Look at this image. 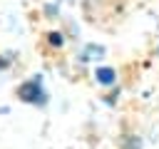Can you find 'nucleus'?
<instances>
[{
    "instance_id": "f03ea898",
    "label": "nucleus",
    "mask_w": 159,
    "mask_h": 149,
    "mask_svg": "<svg viewBox=\"0 0 159 149\" xmlns=\"http://www.w3.org/2000/svg\"><path fill=\"white\" fill-rule=\"evenodd\" d=\"M97 79H99L102 84H112V82H114V70H109V67L97 70Z\"/></svg>"
},
{
    "instance_id": "f257e3e1",
    "label": "nucleus",
    "mask_w": 159,
    "mask_h": 149,
    "mask_svg": "<svg viewBox=\"0 0 159 149\" xmlns=\"http://www.w3.org/2000/svg\"><path fill=\"white\" fill-rule=\"evenodd\" d=\"M17 97H20L22 102H30V104H45V102H47V94H45L42 82H40L37 77L30 79V82H25V84H20Z\"/></svg>"
},
{
    "instance_id": "7ed1b4c3",
    "label": "nucleus",
    "mask_w": 159,
    "mask_h": 149,
    "mask_svg": "<svg viewBox=\"0 0 159 149\" xmlns=\"http://www.w3.org/2000/svg\"><path fill=\"white\" fill-rule=\"evenodd\" d=\"M47 37H50V42H52V45H62V35H60V32H50Z\"/></svg>"
},
{
    "instance_id": "20e7f679",
    "label": "nucleus",
    "mask_w": 159,
    "mask_h": 149,
    "mask_svg": "<svg viewBox=\"0 0 159 149\" xmlns=\"http://www.w3.org/2000/svg\"><path fill=\"white\" fill-rule=\"evenodd\" d=\"M5 65H7V62H2V60H0V70H2V67H5Z\"/></svg>"
}]
</instances>
